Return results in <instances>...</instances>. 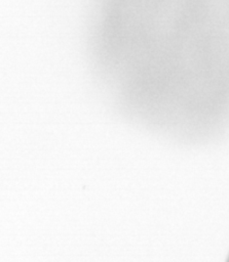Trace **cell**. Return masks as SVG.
Segmentation results:
<instances>
[{
	"label": "cell",
	"instance_id": "1",
	"mask_svg": "<svg viewBox=\"0 0 229 262\" xmlns=\"http://www.w3.org/2000/svg\"><path fill=\"white\" fill-rule=\"evenodd\" d=\"M228 262H229V259H228Z\"/></svg>",
	"mask_w": 229,
	"mask_h": 262
}]
</instances>
